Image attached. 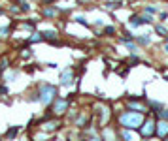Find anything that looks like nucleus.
<instances>
[{"instance_id": "5", "label": "nucleus", "mask_w": 168, "mask_h": 141, "mask_svg": "<svg viewBox=\"0 0 168 141\" xmlns=\"http://www.w3.org/2000/svg\"><path fill=\"white\" fill-rule=\"evenodd\" d=\"M40 128H42V132H53V130H57V128H61V120L59 119H53V120L46 119V120H42Z\"/></svg>"}, {"instance_id": "13", "label": "nucleus", "mask_w": 168, "mask_h": 141, "mask_svg": "<svg viewBox=\"0 0 168 141\" xmlns=\"http://www.w3.org/2000/svg\"><path fill=\"white\" fill-rule=\"evenodd\" d=\"M136 42H138L140 45H149L151 40L147 38V34H142V36H136Z\"/></svg>"}, {"instance_id": "8", "label": "nucleus", "mask_w": 168, "mask_h": 141, "mask_svg": "<svg viewBox=\"0 0 168 141\" xmlns=\"http://www.w3.org/2000/svg\"><path fill=\"white\" fill-rule=\"evenodd\" d=\"M119 138H123L125 141H136L134 134L130 130H127V128H121V130H119Z\"/></svg>"}, {"instance_id": "32", "label": "nucleus", "mask_w": 168, "mask_h": 141, "mask_svg": "<svg viewBox=\"0 0 168 141\" xmlns=\"http://www.w3.org/2000/svg\"><path fill=\"white\" fill-rule=\"evenodd\" d=\"M166 43H168V36H166Z\"/></svg>"}, {"instance_id": "16", "label": "nucleus", "mask_w": 168, "mask_h": 141, "mask_svg": "<svg viewBox=\"0 0 168 141\" xmlns=\"http://www.w3.org/2000/svg\"><path fill=\"white\" fill-rule=\"evenodd\" d=\"M117 8H121V2H108L106 4V10H117Z\"/></svg>"}, {"instance_id": "28", "label": "nucleus", "mask_w": 168, "mask_h": 141, "mask_svg": "<svg viewBox=\"0 0 168 141\" xmlns=\"http://www.w3.org/2000/svg\"><path fill=\"white\" fill-rule=\"evenodd\" d=\"M51 141H62V139H51Z\"/></svg>"}, {"instance_id": "3", "label": "nucleus", "mask_w": 168, "mask_h": 141, "mask_svg": "<svg viewBox=\"0 0 168 141\" xmlns=\"http://www.w3.org/2000/svg\"><path fill=\"white\" fill-rule=\"evenodd\" d=\"M68 106H70V100H66V98H55L53 107H51V113H55V115H64V113L68 111Z\"/></svg>"}, {"instance_id": "22", "label": "nucleus", "mask_w": 168, "mask_h": 141, "mask_svg": "<svg viewBox=\"0 0 168 141\" xmlns=\"http://www.w3.org/2000/svg\"><path fill=\"white\" fill-rule=\"evenodd\" d=\"M74 21H78V23H79V25H83V26H89V23H87V21H85V19H83V17H76V19H74Z\"/></svg>"}, {"instance_id": "9", "label": "nucleus", "mask_w": 168, "mask_h": 141, "mask_svg": "<svg viewBox=\"0 0 168 141\" xmlns=\"http://www.w3.org/2000/svg\"><path fill=\"white\" fill-rule=\"evenodd\" d=\"M57 13H59L57 8H47V6L42 8V15H43V17H55Z\"/></svg>"}, {"instance_id": "17", "label": "nucleus", "mask_w": 168, "mask_h": 141, "mask_svg": "<svg viewBox=\"0 0 168 141\" xmlns=\"http://www.w3.org/2000/svg\"><path fill=\"white\" fill-rule=\"evenodd\" d=\"M17 132H19V128H10V130H8V134H6V138H8V139L15 138V135H17Z\"/></svg>"}, {"instance_id": "23", "label": "nucleus", "mask_w": 168, "mask_h": 141, "mask_svg": "<svg viewBox=\"0 0 168 141\" xmlns=\"http://www.w3.org/2000/svg\"><path fill=\"white\" fill-rule=\"evenodd\" d=\"M21 10H23V11H29V10H30V6H29L27 2H21Z\"/></svg>"}, {"instance_id": "1", "label": "nucleus", "mask_w": 168, "mask_h": 141, "mask_svg": "<svg viewBox=\"0 0 168 141\" xmlns=\"http://www.w3.org/2000/svg\"><path fill=\"white\" fill-rule=\"evenodd\" d=\"M119 124L127 130H134V128H140L144 124V113L138 111H125L119 115Z\"/></svg>"}, {"instance_id": "7", "label": "nucleus", "mask_w": 168, "mask_h": 141, "mask_svg": "<svg viewBox=\"0 0 168 141\" xmlns=\"http://www.w3.org/2000/svg\"><path fill=\"white\" fill-rule=\"evenodd\" d=\"M72 77H74V70L72 68H68L66 72H62V75H61V85H68V83H72Z\"/></svg>"}, {"instance_id": "24", "label": "nucleus", "mask_w": 168, "mask_h": 141, "mask_svg": "<svg viewBox=\"0 0 168 141\" xmlns=\"http://www.w3.org/2000/svg\"><path fill=\"white\" fill-rule=\"evenodd\" d=\"M8 64H10V62H8V58H2V60H0V68H8Z\"/></svg>"}, {"instance_id": "33", "label": "nucleus", "mask_w": 168, "mask_h": 141, "mask_svg": "<svg viewBox=\"0 0 168 141\" xmlns=\"http://www.w3.org/2000/svg\"><path fill=\"white\" fill-rule=\"evenodd\" d=\"M0 141H2V138H0Z\"/></svg>"}, {"instance_id": "20", "label": "nucleus", "mask_w": 168, "mask_h": 141, "mask_svg": "<svg viewBox=\"0 0 168 141\" xmlns=\"http://www.w3.org/2000/svg\"><path fill=\"white\" fill-rule=\"evenodd\" d=\"M42 40H43V36L42 34H32V38H30V42H42Z\"/></svg>"}, {"instance_id": "4", "label": "nucleus", "mask_w": 168, "mask_h": 141, "mask_svg": "<svg viewBox=\"0 0 168 141\" xmlns=\"http://www.w3.org/2000/svg\"><path fill=\"white\" fill-rule=\"evenodd\" d=\"M140 132H142V135L144 138H151V135L157 132V122H155L153 119H149V120H144V124L140 126Z\"/></svg>"}, {"instance_id": "12", "label": "nucleus", "mask_w": 168, "mask_h": 141, "mask_svg": "<svg viewBox=\"0 0 168 141\" xmlns=\"http://www.w3.org/2000/svg\"><path fill=\"white\" fill-rule=\"evenodd\" d=\"M140 25H144L142 17H140V15H132V17H130V26H132V28H138Z\"/></svg>"}, {"instance_id": "14", "label": "nucleus", "mask_w": 168, "mask_h": 141, "mask_svg": "<svg viewBox=\"0 0 168 141\" xmlns=\"http://www.w3.org/2000/svg\"><path fill=\"white\" fill-rule=\"evenodd\" d=\"M155 30H157V34H161L162 38H164V36H168V28H164L162 25H157V26H155Z\"/></svg>"}, {"instance_id": "18", "label": "nucleus", "mask_w": 168, "mask_h": 141, "mask_svg": "<svg viewBox=\"0 0 168 141\" xmlns=\"http://www.w3.org/2000/svg\"><path fill=\"white\" fill-rule=\"evenodd\" d=\"M159 117H161V120H168V109H161L159 111Z\"/></svg>"}, {"instance_id": "29", "label": "nucleus", "mask_w": 168, "mask_h": 141, "mask_svg": "<svg viewBox=\"0 0 168 141\" xmlns=\"http://www.w3.org/2000/svg\"><path fill=\"white\" fill-rule=\"evenodd\" d=\"M164 51H166V53H168V45H166V49H164Z\"/></svg>"}, {"instance_id": "25", "label": "nucleus", "mask_w": 168, "mask_h": 141, "mask_svg": "<svg viewBox=\"0 0 168 141\" xmlns=\"http://www.w3.org/2000/svg\"><path fill=\"white\" fill-rule=\"evenodd\" d=\"M8 32H10V28H8V26L6 28H0V34H2V36H6Z\"/></svg>"}, {"instance_id": "15", "label": "nucleus", "mask_w": 168, "mask_h": 141, "mask_svg": "<svg viewBox=\"0 0 168 141\" xmlns=\"http://www.w3.org/2000/svg\"><path fill=\"white\" fill-rule=\"evenodd\" d=\"M104 135L108 138V141H113V139H115V134H113V132H111V130H110L108 126L104 128Z\"/></svg>"}, {"instance_id": "11", "label": "nucleus", "mask_w": 168, "mask_h": 141, "mask_svg": "<svg viewBox=\"0 0 168 141\" xmlns=\"http://www.w3.org/2000/svg\"><path fill=\"white\" fill-rule=\"evenodd\" d=\"M42 36H43V40H51L53 43H57V42H55V38H57V32H55V30H43Z\"/></svg>"}, {"instance_id": "27", "label": "nucleus", "mask_w": 168, "mask_h": 141, "mask_svg": "<svg viewBox=\"0 0 168 141\" xmlns=\"http://www.w3.org/2000/svg\"><path fill=\"white\" fill-rule=\"evenodd\" d=\"M87 141H100L98 138H91V139H87Z\"/></svg>"}, {"instance_id": "6", "label": "nucleus", "mask_w": 168, "mask_h": 141, "mask_svg": "<svg viewBox=\"0 0 168 141\" xmlns=\"http://www.w3.org/2000/svg\"><path fill=\"white\" fill-rule=\"evenodd\" d=\"M155 134H157L161 139L166 138L168 135V120H159L157 122V132H155Z\"/></svg>"}, {"instance_id": "21", "label": "nucleus", "mask_w": 168, "mask_h": 141, "mask_svg": "<svg viewBox=\"0 0 168 141\" xmlns=\"http://www.w3.org/2000/svg\"><path fill=\"white\" fill-rule=\"evenodd\" d=\"M104 34H108V36L115 34V28H113V26H106V28H104Z\"/></svg>"}, {"instance_id": "10", "label": "nucleus", "mask_w": 168, "mask_h": 141, "mask_svg": "<svg viewBox=\"0 0 168 141\" xmlns=\"http://www.w3.org/2000/svg\"><path fill=\"white\" fill-rule=\"evenodd\" d=\"M129 107H130V109H136L138 113H146V106H142L140 102H132V100H130V102H129Z\"/></svg>"}, {"instance_id": "26", "label": "nucleus", "mask_w": 168, "mask_h": 141, "mask_svg": "<svg viewBox=\"0 0 168 141\" xmlns=\"http://www.w3.org/2000/svg\"><path fill=\"white\" fill-rule=\"evenodd\" d=\"M51 2H55V0H42V4H51Z\"/></svg>"}, {"instance_id": "31", "label": "nucleus", "mask_w": 168, "mask_h": 141, "mask_svg": "<svg viewBox=\"0 0 168 141\" xmlns=\"http://www.w3.org/2000/svg\"><path fill=\"white\" fill-rule=\"evenodd\" d=\"M81 2H89V0H81Z\"/></svg>"}, {"instance_id": "34", "label": "nucleus", "mask_w": 168, "mask_h": 141, "mask_svg": "<svg viewBox=\"0 0 168 141\" xmlns=\"http://www.w3.org/2000/svg\"><path fill=\"white\" fill-rule=\"evenodd\" d=\"M132 2H134V0H132Z\"/></svg>"}, {"instance_id": "19", "label": "nucleus", "mask_w": 168, "mask_h": 141, "mask_svg": "<svg viewBox=\"0 0 168 141\" xmlns=\"http://www.w3.org/2000/svg\"><path fill=\"white\" fill-rule=\"evenodd\" d=\"M146 13L155 15V13H157V8H153V6H146Z\"/></svg>"}, {"instance_id": "2", "label": "nucleus", "mask_w": 168, "mask_h": 141, "mask_svg": "<svg viewBox=\"0 0 168 141\" xmlns=\"http://www.w3.org/2000/svg\"><path fill=\"white\" fill-rule=\"evenodd\" d=\"M55 98H57V87H53V85H40V102L42 103H51L55 102Z\"/></svg>"}, {"instance_id": "30", "label": "nucleus", "mask_w": 168, "mask_h": 141, "mask_svg": "<svg viewBox=\"0 0 168 141\" xmlns=\"http://www.w3.org/2000/svg\"><path fill=\"white\" fill-rule=\"evenodd\" d=\"M164 141H168V135H166V138H164Z\"/></svg>"}]
</instances>
